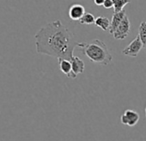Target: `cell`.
<instances>
[{
  "mask_svg": "<svg viewBox=\"0 0 146 141\" xmlns=\"http://www.w3.org/2000/svg\"><path fill=\"white\" fill-rule=\"evenodd\" d=\"M35 49L40 54L58 59H69L74 56L78 46L73 35L60 20L53 21L41 27L35 35Z\"/></svg>",
  "mask_w": 146,
  "mask_h": 141,
  "instance_id": "cell-1",
  "label": "cell"
},
{
  "mask_svg": "<svg viewBox=\"0 0 146 141\" xmlns=\"http://www.w3.org/2000/svg\"><path fill=\"white\" fill-rule=\"evenodd\" d=\"M77 47L84 55L95 64L108 65L113 59L108 46L99 39H95L88 43H78Z\"/></svg>",
  "mask_w": 146,
  "mask_h": 141,
  "instance_id": "cell-2",
  "label": "cell"
},
{
  "mask_svg": "<svg viewBox=\"0 0 146 141\" xmlns=\"http://www.w3.org/2000/svg\"><path fill=\"white\" fill-rule=\"evenodd\" d=\"M143 44L139 35H137L135 37V39L133 41H131V42L122 50V54L125 56L136 58L138 55L141 49L143 48Z\"/></svg>",
  "mask_w": 146,
  "mask_h": 141,
  "instance_id": "cell-3",
  "label": "cell"
},
{
  "mask_svg": "<svg viewBox=\"0 0 146 141\" xmlns=\"http://www.w3.org/2000/svg\"><path fill=\"white\" fill-rule=\"evenodd\" d=\"M130 32H131V23L128 17L125 16L112 35L116 40H124L129 35Z\"/></svg>",
  "mask_w": 146,
  "mask_h": 141,
  "instance_id": "cell-4",
  "label": "cell"
},
{
  "mask_svg": "<svg viewBox=\"0 0 146 141\" xmlns=\"http://www.w3.org/2000/svg\"><path fill=\"white\" fill-rule=\"evenodd\" d=\"M139 120V114L132 109H126L120 116V121L123 125L134 126Z\"/></svg>",
  "mask_w": 146,
  "mask_h": 141,
  "instance_id": "cell-5",
  "label": "cell"
},
{
  "mask_svg": "<svg viewBox=\"0 0 146 141\" xmlns=\"http://www.w3.org/2000/svg\"><path fill=\"white\" fill-rule=\"evenodd\" d=\"M71 67H72V78H76L77 76L84 72L85 65L83 59L77 56H73L70 59Z\"/></svg>",
  "mask_w": 146,
  "mask_h": 141,
  "instance_id": "cell-6",
  "label": "cell"
},
{
  "mask_svg": "<svg viewBox=\"0 0 146 141\" xmlns=\"http://www.w3.org/2000/svg\"><path fill=\"white\" fill-rule=\"evenodd\" d=\"M68 14L69 17L72 21H79L85 14V9L83 5L79 4H75L70 7Z\"/></svg>",
  "mask_w": 146,
  "mask_h": 141,
  "instance_id": "cell-7",
  "label": "cell"
},
{
  "mask_svg": "<svg viewBox=\"0 0 146 141\" xmlns=\"http://www.w3.org/2000/svg\"><path fill=\"white\" fill-rule=\"evenodd\" d=\"M125 11L123 10L119 12H114L112 21H111V26L109 29V33L111 35H113V33L115 31V29H117V27L119 25V23L122 22V20L124 19V17H125Z\"/></svg>",
  "mask_w": 146,
  "mask_h": 141,
  "instance_id": "cell-8",
  "label": "cell"
},
{
  "mask_svg": "<svg viewBox=\"0 0 146 141\" xmlns=\"http://www.w3.org/2000/svg\"><path fill=\"white\" fill-rule=\"evenodd\" d=\"M58 60V65L61 72L65 74L68 78H72V67H71V63L70 60L69 59H60Z\"/></svg>",
  "mask_w": 146,
  "mask_h": 141,
  "instance_id": "cell-9",
  "label": "cell"
},
{
  "mask_svg": "<svg viewBox=\"0 0 146 141\" xmlns=\"http://www.w3.org/2000/svg\"><path fill=\"white\" fill-rule=\"evenodd\" d=\"M95 25L97 26V27H99L100 29H102L103 31H108L110 29L111 22H110V20L108 17L100 16V17H98L96 18Z\"/></svg>",
  "mask_w": 146,
  "mask_h": 141,
  "instance_id": "cell-10",
  "label": "cell"
},
{
  "mask_svg": "<svg viewBox=\"0 0 146 141\" xmlns=\"http://www.w3.org/2000/svg\"><path fill=\"white\" fill-rule=\"evenodd\" d=\"M95 22H96V17L91 13H85L83 16V17L79 20L80 24H84V25L95 24Z\"/></svg>",
  "mask_w": 146,
  "mask_h": 141,
  "instance_id": "cell-11",
  "label": "cell"
},
{
  "mask_svg": "<svg viewBox=\"0 0 146 141\" xmlns=\"http://www.w3.org/2000/svg\"><path fill=\"white\" fill-rule=\"evenodd\" d=\"M113 11L114 12H119L124 10V7L128 5L130 0H113Z\"/></svg>",
  "mask_w": 146,
  "mask_h": 141,
  "instance_id": "cell-12",
  "label": "cell"
},
{
  "mask_svg": "<svg viewBox=\"0 0 146 141\" xmlns=\"http://www.w3.org/2000/svg\"><path fill=\"white\" fill-rule=\"evenodd\" d=\"M143 44V47L146 46V22L143 21L140 23L139 29H138V34H137Z\"/></svg>",
  "mask_w": 146,
  "mask_h": 141,
  "instance_id": "cell-13",
  "label": "cell"
},
{
  "mask_svg": "<svg viewBox=\"0 0 146 141\" xmlns=\"http://www.w3.org/2000/svg\"><path fill=\"white\" fill-rule=\"evenodd\" d=\"M105 9H110V8H113V0H105L103 5Z\"/></svg>",
  "mask_w": 146,
  "mask_h": 141,
  "instance_id": "cell-14",
  "label": "cell"
},
{
  "mask_svg": "<svg viewBox=\"0 0 146 141\" xmlns=\"http://www.w3.org/2000/svg\"><path fill=\"white\" fill-rule=\"evenodd\" d=\"M104 1H105V0H94L95 4H96V5H98V6H102V5H103Z\"/></svg>",
  "mask_w": 146,
  "mask_h": 141,
  "instance_id": "cell-15",
  "label": "cell"
},
{
  "mask_svg": "<svg viewBox=\"0 0 146 141\" xmlns=\"http://www.w3.org/2000/svg\"><path fill=\"white\" fill-rule=\"evenodd\" d=\"M144 112H145V116H146V108H145V111Z\"/></svg>",
  "mask_w": 146,
  "mask_h": 141,
  "instance_id": "cell-16",
  "label": "cell"
}]
</instances>
